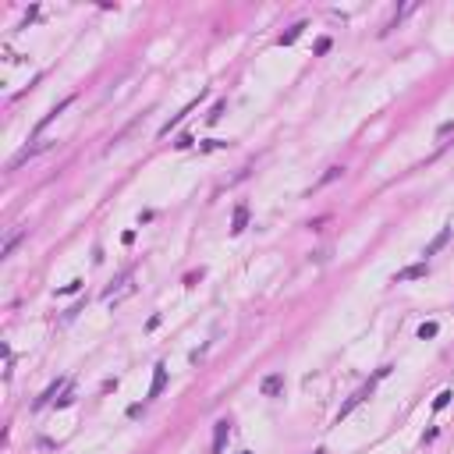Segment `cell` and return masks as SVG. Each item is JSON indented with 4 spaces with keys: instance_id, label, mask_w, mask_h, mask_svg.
Wrapping results in <instances>:
<instances>
[{
    "instance_id": "12",
    "label": "cell",
    "mask_w": 454,
    "mask_h": 454,
    "mask_svg": "<svg viewBox=\"0 0 454 454\" xmlns=\"http://www.w3.org/2000/svg\"><path fill=\"white\" fill-rule=\"evenodd\" d=\"M436 334H440V326H436V323H433V319H429V323H422V326H419V341H433V337H436Z\"/></svg>"
},
{
    "instance_id": "27",
    "label": "cell",
    "mask_w": 454,
    "mask_h": 454,
    "mask_svg": "<svg viewBox=\"0 0 454 454\" xmlns=\"http://www.w3.org/2000/svg\"><path fill=\"white\" fill-rule=\"evenodd\" d=\"M312 454H323V450H312Z\"/></svg>"
},
{
    "instance_id": "16",
    "label": "cell",
    "mask_w": 454,
    "mask_h": 454,
    "mask_svg": "<svg viewBox=\"0 0 454 454\" xmlns=\"http://www.w3.org/2000/svg\"><path fill=\"white\" fill-rule=\"evenodd\" d=\"M330 47H334V39H330V36H319V39H316V47H312V54H316V57H323Z\"/></svg>"
},
{
    "instance_id": "23",
    "label": "cell",
    "mask_w": 454,
    "mask_h": 454,
    "mask_svg": "<svg viewBox=\"0 0 454 454\" xmlns=\"http://www.w3.org/2000/svg\"><path fill=\"white\" fill-rule=\"evenodd\" d=\"M160 319H163V316H160V312H153V316H149V323H146V330H156V326H160Z\"/></svg>"
},
{
    "instance_id": "9",
    "label": "cell",
    "mask_w": 454,
    "mask_h": 454,
    "mask_svg": "<svg viewBox=\"0 0 454 454\" xmlns=\"http://www.w3.org/2000/svg\"><path fill=\"white\" fill-rule=\"evenodd\" d=\"M71 103H75V96H64V100H61V103H57V107H54L50 114H43V121H39V125H36V135H39V132H43V128L50 125V121H57V117H61V114H64V110L71 107Z\"/></svg>"
},
{
    "instance_id": "6",
    "label": "cell",
    "mask_w": 454,
    "mask_h": 454,
    "mask_svg": "<svg viewBox=\"0 0 454 454\" xmlns=\"http://www.w3.org/2000/svg\"><path fill=\"white\" fill-rule=\"evenodd\" d=\"M227 433H231V422H227V419H217V422H213V454H224Z\"/></svg>"
},
{
    "instance_id": "18",
    "label": "cell",
    "mask_w": 454,
    "mask_h": 454,
    "mask_svg": "<svg viewBox=\"0 0 454 454\" xmlns=\"http://www.w3.org/2000/svg\"><path fill=\"white\" fill-rule=\"evenodd\" d=\"M82 284H86V280H82V277H75L71 284H64V287H61L57 295H75V291H82Z\"/></svg>"
},
{
    "instance_id": "7",
    "label": "cell",
    "mask_w": 454,
    "mask_h": 454,
    "mask_svg": "<svg viewBox=\"0 0 454 454\" xmlns=\"http://www.w3.org/2000/svg\"><path fill=\"white\" fill-rule=\"evenodd\" d=\"M64 383H68V380H64V376H57V380H54V383H50V387H47L43 394H39V397L32 401V408H43V404L57 401V394H61V387H64Z\"/></svg>"
},
{
    "instance_id": "21",
    "label": "cell",
    "mask_w": 454,
    "mask_h": 454,
    "mask_svg": "<svg viewBox=\"0 0 454 454\" xmlns=\"http://www.w3.org/2000/svg\"><path fill=\"white\" fill-rule=\"evenodd\" d=\"M71 401H75V390H64V394H61V397H57V408H68V404H71Z\"/></svg>"
},
{
    "instance_id": "13",
    "label": "cell",
    "mask_w": 454,
    "mask_h": 454,
    "mask_svg": "<svg viewBox=\"0 0 454 454\" xmlns=\"http://www.w3.org/2000/svg\"><path fill=\"white\" fill-rule=\"evenodd\" d=\"M224 110H227V100H217V103H213V110L206 114V121H210V125H217V121L224 117Z\"/></svg>"
},
{
    "instance_id": "15",
    "label": "cell",
    "mask_w": 454,
    "mask_h": 454,
    "mask_svg": "<svg viewBox=\"0 0 454 454\" xmlns=\"http://www.w3.org/2000/svg\"><path fill=\"white\" fill-rule=\"evenodd\" d=\"M22 238H25V231H18V234H11V238H8V241H4V249H0V256H4V259H8V256H11V252H15V245H18V241H22Z\"/></svg>"
},
{
    "instance_id": "10",
    "label": "cell",
    "mask_w": 454,
    "mask_h": 454,
    "mask_svg": "<svg viewBox=\"0 0 454 454\" xmlns=\"http://www.w3.org/2000/svg\"><path fill=\"white\" fill-rule=\"evenodd\" d=\"M447 241H450V227H443V231H440V234H436V238H433V241L426 245V252H422V256H436V252L443 249Z\"/></svg>"
},
{
    "instance_id": "8",
    "label": "cell",
    "mask_w": 454,
    "mask_h": 454,
    "mask_svg": "<svg viewBox=\"0 0 454 454\" xmlns=\"http://www.w3.org/2000/svg\"><path fill=\"white\" fill-rule=\"evenodd\" d=\"M199 100H202V96H199ZM199 100H192L188 107H181V110H178V114H174V117L167 121V125H163V128H160V139H167V135H171V128H178V125H181V121H185V114H192V110L199 107Z\"/></svg>"
},
{
    "instance_id": "4",
    "label": "cell",
    "mask_w": 454,
    "mask_h": 454,
    "mask_svg": "<svg viewBox=\"0 0 454 454\" xmlns=\"http://www.w3.org/2000/svg\"><path fill=\"white\" fill-rule=\"evenodd\" d=\"M163 387H167V365H163V362H156V365H153V383H149V401H153V397H160V394H163Z\"/></svg>"
},
{
    "instance_id": "17",
    "label": "cell",
    "mask_w": 454,
    "mask_h": 454,
    "mask_svg": "<svg viewBox=\"0 0 454 454\" xmlns=\"http://www.w3.org/2000/svg\"><path fill=\"white\" fill-rule=\"evenodd\" d=\"M341 174H344V167H326V174L319 178V185H330V181H337Z\"/></svg>"
},
{
    "instance_id": "25",
    "label": "cell",
    "mask_w": 454,
    "mask_h": 454,
    "mask_svg": "<svg viewBox=\"0 0 454 454\" xmlns=\"http://www.w3.org/2000/svg\"><path fill=\"white\" fill-rule=\"evenodd\" d=\"M195 280H202V270H199V273H188V277H185V284H188V287H195Z\"/></svg>"
},
{
    "instance_id": "20",
    "label": "cell",
    "mask_w": 454,
    "mask_h": 454,
    "mask_svg": "<svg viewBox=\"0 0 454 454\" xmlns=\"http://www.w3.org/2000/svg\"><path fill=\"white\" fill-rule=\"evenodd\" d=\"M192 142H195V139H192V135H188V132H185V135H178V142H174V149H188V146H192Z\"/></svg>"
},
{
    "instance_id": "3",
    "label": "cell",
    "mask_w": 454,
    "mask_h": 454,
    "mask_svg": "<svg viewBox=\"0 0 454 454\" xmlns=\"http://www.w3.org/2000/svg\"><path fill=\"white\" fill-rule=\"evenodd\" d=\"M259 390H263V397H280V394H284V373H270V376H263Z\"/></svg>"
},
{
    "instance_id": "1",
    "label": "cell",
    "mask_w": 454,
    "mask_h": 454,
    "mask_svg": "<svg viewBox=\"0 0 454 454\" xmlns=\"http://www.w3.org/2000/svg\"><path fill=\"white\" fill-rule=\"evenodd\" d=\"M373 387H376V380H369L365 387H358V390H355V394H351V397L341 404V411H337V426H341V419H348V415H351V411H355V408H358L365 397H373Z\"/></svg>"
},
{
    "instance_id": "19",
    "label": "cell",
    "mask_w": 454,
    "mask_h": 454,
    "mask_svg": "<svg viewBox=\"0 0 454 454\" xmlns=\"http://www.w3.org/2000/svg\"><path fill=\"white\" fill-rule=\"evenodd\" d=\"M231 142L227 139H210V142H202V153H210V149H227Z\"/></svg>"
},
{
    "instance_id": "2",
    "label": "cell",
    "mask_w": 454,
    "mask_h": 454,
    "mask_svg": "<svg viewBox=\"0 0 454 454\" xmlns=\"http://www.w3.org/2000/svg\"><path fill=\"white\" fill-rule=\"evenodd\" d=\"M429 273V263H415V266H404V270H397L394 277H390V284H404V280H422Z\"/></svg>"
},
{
    "instance_id": "11",
    "label": "cell",
    "mask_w": 454,
    "mask_h": 454,
    "mask_svg": "<svg viewBox=\"0 0 454 454\" xmlns=\"http://www.w3.org/2000/svg\"><path fill=\"white\" fill-rule=\"evenodd\" d=\"M302 29H305V22H298V25H291V29H287V32H280V39H277V43H280V47H291V43H295V39L302 36Z\"/></svg>"
},
{
    "instance_id": "5",
    "label": "cell",
    "mask_w": 454,
    "mask_h": 454,
    "mask_svg": "<svg viewBox=\"0 0 454 454\" xmlns=\"http://www.w3.org/2000/svg\"><path fill=\"white\" fill-rule=\"evenodd\" d=\"M245 227H249V202H238L234 206V217H231V234L238 238Z\"/></svg>"
},
{
    "instance_id": "14",
    "label": "cell",
    "mask_w": 454,
    "mask_h": 454,
    "mask_svg": "<svg viewBox=\"0 0 454 454\" xmlns=\"http://www.w3.org/2000/svg\"><path fill=\"white\" fill-rule=\"evenodd\" d=\"M450 397H454V390H440V394L433 397V411H443V408L450 404Z\"/></svg>"
},
{
    "instance_id": "24",
    "label": "cell",
    "mask_w": 454,
    "mask_h": 454,
    "mask_svg": "<svg viewBox=\"0 0 454 454\" xmlns=\"http://www.w3.org/2000/svg\"><path fill=\"white\" fill-rule=\"evenodd\" d=\"M390 369H394V365H380V369H376V373H373V380H383V376L390 373Z\"/></svg>"
},
{
    "instance_id": "26",
    "label": "cell",
    "mask_w": 454,
    "mask_h": 454,
    "mask_svg": "<svg viewBox=\"0 0 454 454\" xmlns=\"http://www.w3.org/2000/svg\"><path fill=\"white\" fill-rule=\"evenodd\" d=\"M241 454H252V450H241Z\"/></svg>"
},
{
    "instance_id": "22",
    "label": "cell",
    "mask_w": 454,
    "mask_h": 454,
    "mask_svg": "<svg viewBox=\"0 0 454 454\" xmlns=\"http://www.w3.org/2000/svg\"><path fill=\"white\" fill-rule=\"evenodd\" d=\"M450 132H454V121H443V125L436 128V135H440V139H443V135H450Z\"/></svg>"
}]
</instances>
